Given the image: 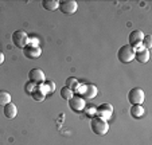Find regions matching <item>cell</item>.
<instances>
[{"instance_id": "obj_1", "label": "cell", "mask_w": 152, "mask_h": 145, "mask_svg": "<svg viewBox=\"0 0 152 145\" xmlns=\"http://www.w3.org/2000/svg\"><path fill=\"white\" fill-rule=\"evenodd\" d=\"M90 128H92V130L94 134L105 136V134L108 133V130H109V124H108L106 119L96 116V117H93L92 121H90Z\"/></svg>"}, {"instance_id": "obj_2", "label": "cell", "mask_w": 152, "mask_h": 145, "mask_svg": "<svg viewBox=\"0 0 152 145\" xmlns=\"http://www.w3.org/2000/svg\"><path fill=\"white\" fill-rule=\"evenodd\" d=\"M117 58H118V60L123 63L132 62V60L135 59V50L132 48V46H129V44L123 46L117 52Z\"/></svg>"}, {"instance_id": "obj_3", "label": "cell", "mask_w": 152, "mask_h": 145, "mask_svg": "<svg viewBox=\"0 0 152 145\" xmlns=\"http://www.w3.org/2000/svg\"><path fill=\"white\" fill-rule=\"evenodd\" d=\"M144 98H145V94L140 87H133L128 93V101L132 105H143Z\"/></svg>"}, {"instance_id": "obj_4", "label": "cell", "mask_w": 152, "mask_h": 145, "mask_svg": "<svg viewBox=\"0 0 152 145\" xmlns=\"http://www.w3.org/2000/svg\"><path fill=\"white\" fill-rule=\"evenodd\" d=\"M12 42L18 48H24L28 44V35L23 30H18L12 34Z\"/></svg>"}, {"instance_id": "obj_5", "label": "cell", "mask_w": 152, "mask_h": 145, "mask_svg": "<svg viewBox=\"0 0 152 145\" xmlns=\"http://www.w3.org/2000/svg\"><path fill=\"white\" fill-rule=\"evenodd\" d=\"M59 9L65 15H73L74 12H77L78 4L74 0H63V1H59Z\"/></svg>"}, {"instance_id": "obj_6", "label": "cell", "mask_w": 152, "mask_h": 145, "mask_svg": "<svg viewBox=\"0 0 152 145\" xmlns=\"http://www.w3.org/2000/svg\"><path fill=\"white\" fill-rule=\"evenodd\" d=\"M85 105H86L85 100H83L82 97H80V95H73L72 98L69 100V106H70V109H72L73 111H75V113H78V111L83 110Z\"/></svg>"}, {"instance_id": "obj_7", "label": "cell", "mask_w": 152, "mask_h": 145, "mask_svg": "<svg viewBox=\"0 0 152 145\" xmlns=\"http://www.w3.org/2000/svg\"><path fill=\"white\" fill-rule=\"evenodd\" d=\"M112 114H113V106L110 103H102V105H100L97 108V114L96 116L101 117L104 119H108L112 117Z\"/></svg>"}, {"instance_id": "obj_8", "label": "cell", "mask_w": 152, "mask_h": 145, "mask_svg": "<svg viewBox=\"0 0 152 145\" xmlns=\"http://www.w3.org/2000/svg\"><path fill=\"white\" fill-rule=\"evenodd\" d=\"M28 78L31 82L34 83H43L45 81H46V77H45V73H43L40 68H32V70H30L28 73Z\"/></svg>"}, {"instance_id": "obj_9", "label": "cell", "mask_w": 152, "mask_h": 145, "mask_svg": "<svg viewBox=\"0 0 152 145\" xmlns=\"http://www.w3.org/2000/svg\"><path fill=\"white\" fill-rule=\"evenodd\" d=\"M23 52H24V57L28 58V59H37V58L40 57L42 50H40V47H31V46H26V47L23 48Z\"/></svg>"}, {"instance_id": "obj_10", "label": "cell", "mask_w": 152, "mask_h": 145, "mask_svg": "<svg viewBox=\"0 0 152 145\" xmlns=\"http://www.w3.org/2000/svg\"><path fill=\"white\" fill-rule=\"evenodd\" d=\"M143 38H144V34L143 31L140 30H135L129 34V46H136V44H140L143 42Z\"/></svg>"}, {"instance_id": "obj_11", "label": "cell", "mask_w": 152, "mask_h": 145, "mask_svg": "<svg viewBox=\"0 0 152 145\" xmlns=\"http://www.w3.org/2000/svg\"><path fill=\"white\" fill-rule=\"evenodd\" d=\"M97 93H98V90H97V87H96L94 85H92V83H89V85H86V87H85V91H83V94H82V98L83 100H92V98H94L96 95H97Z\"/></svg>"}, {"instance_id": "obj_12", "label": "cell", "mask_w": 152, "mask_h": 145, "mask_svg": "<svg viewBox=\"0 0 152 145\" xmlns=\"http://www.w3.org/2000/svg\"><path fill=\"white\" fill-rule=\"evenodd\" d=\"M16 114H18V108H16L15 103L10 102V103H7V105L4 106V116H6L7 118L12 119V118L16 117Z\"/></svg>"}, {"instance_id": "obj_13", "label": "cell", "mask_w": 152, "mask_h": 145, "mask_svg": "<svg viewBox=\"0 0 152 145\" xmlns=\"http://www.w3.org/2000/svg\"><path fill=\"white\" fill-rule=\"evenodd\" d=\"M42 6L47 11H55V9L59 8V1L58 0H43Z\"/></svg>"}, {"instance_id": "obj_14", "label": "cell", "mask_w": 152, "mask_h": 145, "mask_svg": "<svg viewBox=\"0 0 152 145\" xmlns=\"http://www.w3.org/2000/svg\"><path fill=\"white\" fill-rule=\"evenodd\" d=\"M135 58L139 60L140 63H147L149 60V50H141V51L135 52Z\"/></svg>"}, {"instance_id": "obj_15", "label": "cell", "mask_w": 152, "mask_h": 145, "mask_svg": "<svg viewBox=\"0 0 152 145\" xmlns=\"http://www.w3.org/2000/svg\"><path fill=\"white\" fill-rule=\"evenodd\" d=\"M131 116L135 117V118H140L144 116V109L141 105H133L131 108Z\"/></svg>"}, {"instance_id": "obj_16", "label": "cell", "mask_w": 152, "mask_h": 145, "mask_svg": "<svg viewBox=\"0 0 152 145\" xmlns=\"http://www.w3.org/2000/svg\"><path fill=\"white\" fill-rule=\"evenodd\" d=\"M11 102V94L6 90H0V106H6Z\"/></svg>"}, {"instance_id": "obj_17", "label": "cell", "mask_w": 152, "mask_h": 145, "mask_svg": "<svg viewBox=\"0 0 152 145\" xmlns=\"http://www.w3.org/2000/svg\"><path fill=\"white\" fill-rule=\"evenodd\" d=\"M31 95H32V98H34L35 101H38V102H40V101H43V100H45V98H46V94L43 93V91L40 90L39 87H37V89H35V90L32 91V94H31Z\"/></svg>"}, {"instance_id": "obj_18", "label": "cell", "mask_w": 152, "mask_h": 145, "mask_svg": "<svg viewBox=\"0 0 152 145\" xmlns=\"http://www.w3.org/2000/svg\"><path fill=\"white\" fill-rule=\"evenodd\" d=\"M73 95H74V93H73V90H70L69 87H66V86H63V87L61 89V97H62L63 100L69 101Z\"/></svg>"}, {"instance_id": "obj_19", "label": "cell", "mask_w": 152, "mask_h": 145, "mask_svg": "<svg viewBox=\"0 0 152 145\" xmlns=\"http://www.w3.org/2000/svg\"><path fill=\"white\" fill-rule=\"evenodd\" d=\"M83 110H85L86 116H89V117H96V114H97V108L93 105H85V108H83Z\"/></svg>"}, {"instance_id": "obj_20", "label": "cell", "mask_w": 152, "mask_h": 145, "mask_svg": "<svg viewBox=\"0 0 152 145\" xmlns=\"http://www.w3.org/2000/svg\"><path fill=\"white\" fill-rule=\"evenodd\" d=\"M78 83H80V82H78L77 78L70 77V78H67V79H66V85H65V86H66V87H69L70 90H74V89L78 86Z\"/></svg>"}, {"instance_id": "obj_21", "label": "cell", "mask_w": 152, "mask_h": 145, "mask_svg": "<svg viewBox=\"0 0 152 145\" xmlns=\"http://www.w3.org/2000/svg\"><path fill=\"white\" fill-rule=\"evenodd\" d=\"M141 44H143V47L145 48V50H149V48L152 47V36L151 35H144Z\"/></svg>"}, {"instance_id": "obj_22", "label": "cell", "mask_w": 152, "mask_h": 145, "mask_svg": "<svg viewBox=\"0 0 152 145\" xmlns=\"http://www.w3.org/2000/svg\"><path fill=\"white\" fill-rule=\"evenodd\" d=\"M27 46H31V47H39V39L35 36H28V44Z\"/></svg>"}, {"instance_id": "obj_23", "label": "cell", "mask_w": 152, "mask_h": 145, "mask_svg": "<svg viewBox=\"0 0 152 145\" xmlns=\"http://www.w3.org/2000/svg\"><path fill=\"white\" fill-rule=\"evenodd\" d=\"M45 85H46L47 90H49V94H51L53 91H55V82L54 81H46Z\"/></svg>"}, {"instance_id": "obj_24", "label": "cell", "mask_w": 152, "mask_h": 145, "mask_svg": "<svg viewBox=\"0 0 152 145\" xmlns=\"http://www.w3.org/2000/svg\"><path fill=\"white\" fill-rule=\"evenodd\" d=\"M35 89H37V87H35V83L31 82V81H30V82L26 85V91H27L28 94H32V91H34Z\"/></svg>"}, {"instance_id": "obj_25", "label": "cell", "mask_w": 152, "mask_h": 145, "mask_svg": "<svg viewBox=\"0 0 152 145\" xmlns=\"http://www.w3.org/2000/svg\"><path fill=\"white\" fill-rule=\"evenodd\" d=\"M3 62H4V55L1 54V52H0V65H1Z\"/></svg>"}]
</instances>
